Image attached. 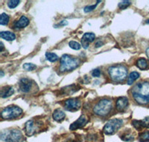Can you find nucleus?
Instances as JSON below:
<instances>
[{"mask_svg":"<svg viewBox=\"0 0 149 142\" xmlns=\"http://www.w3.org/2000/svg\"><path fill=\"white\" fill-rule=\"evenodd\" d=\"M92 75L94 77H99L101 76V71L99 69H95L92 72Z\"/></svg>","mask_w":149,"mask_h":142,"instance_id":"obj_29","label":"nucleus"},{"mask_svg":"<svg viewBox=\"0 0 149 142\" xmlns=\"http://www.w3.org/2000/svg\"><path fill=\"white\" fill-rule=\"evenodd\" d=\"M81 64V61L77 58L72 57L70 55H63L61 58L60 71L69 72L76 69Z\"/></svg>","mask_w":149,"mask_h":142,"instance_id":"obj_2","label":"nucleus"},{"mask_svg":"<svg viewBox=\"0 0 149 142\" xmlns=\"http://www.w3.org/2000/svg\"><path fill=\"white\" fill-rule=\"evenodd\" d=\"M130 4H131V2L130 1H127V0L126 1H122L119 3V8L120 9H125L128 6H130Z\"/></svg>","mask_w":149,"mask_h":142,"instance_id":"obj_28","label":"nucleus"},{"mask_svg":"<svg viewBox=\"0 0 149 142\" xmlns=\"http://www.w3.org/2000/svg\"><path fill=\"white\" fill-rule=\"evenodd\" d=\"M52 117L55 121L61 122L66 117V115L63 111L60 110V109H56L52 114Z\"/></svg>","mask_w":149,"mask_h":142,"instance_id":"obj_16","label":"nucleus"},{"mask_svg":"<svg viewBox=\"0 0 149 142\" xmlns=\"http://www.w3.org/2000/svg\"><path fill=\"white\" fill-rule=\"evenodd\" d=\"M29 20L28 19V17L23 15L19 18V20L18 21L15 22V23L14 25V27L15 29H23V28L26 27L27 25H29Z\"/></svg>","mask_w":149,"mask_h":142,"instance_id":"obj_15","label":"nucleus"},{"mask_svg":"<svg viewBox=\"0 0 149 142\" xmlns=\"http://www.w3.org/2000/svg\"><path fill=\"white\" fill-rule=\"evenodd\" d=\"M113 108L112 101L108 99H103L98 102L96 105L93 107V112L98 116L105 117L111 111Z\"/></svg>","mask_w":149,"mask_h":142,"instance_id":"obj_4","label":"nucleus"},{"mask_svg":"<svg viewBox=\"0 0 149 142\" xmlns=\"http://www.w3.org/2000/svg\"><path fill=\"white\" fill-rule=\"evenodd\" d=\"M139 140L140 142L149 141V131L141 133L139 136Z\"/></svg>","mask_w":149,"mask_h":142,"instance_id":"obj_23","label":"nucleus"},{"mask_svg":"<svg viewBox=\"0 0 149 142\" xmlns=\"http://www.w3.org/2000/svg\"><path fill=\"white\" fill-rule=\"evenodd\" d=\"M0 136L1 140L5 142H19L22 138V134L18 129H10L2 131Z\"/></svg>","mask_w":149,"mask_h":142,"instance_id":"obj_5","label":"nucleus"},{"mask_svg":"<svg viewBox=\"0 0 149 142\" xmlns=\"http://www.w3.org/2000/svg\"><path fill=\"white\" fill-rule=\"evenodd\" d=\"M108 73L113 82H122L127 77V69L123 65H116L109 68Z\"/></svg>","mask_w":149,"mask_h":142,"instance_id":"obj_3","label":"nucleus"},{"mask_svg":"<svg viewBox=\"0 0 149 142\" xmlns=\"http://www.w3.org/2000/svg\"><path fill=\"white\" fill-rule=\"evenodd\" d=\"M69 46H70V48H72V49H75V50H79V49H81V44H80L79 43L73 41H70V42L69 43Z\"/></svg>","mask_w":149,"mask_h":142,"instance_id":"obj_25","label":"nucleus"},{"mask_svg":"<svg viewBox=\"0 0 149 142\" xmlns=\"http://www.w3.org/2000/svg\"><path fill=\"white\" fill-rule=\"evenodd\" d=\"M0 37L2 39H5L8 41H12L15 40L16 35L13 32H10L7 31V32H0Z\"/></svg>","mask_w":149,"mask_h":142,"instance_id":"obj_17","label":"nucleus"},{"mask_svg":"<svg viewBox=\"0 0 149 142\" xmlns=\"http://www.w3.org/2000/svg\"><path fill=\"white\" fill-rule=\"evenodd\" d=\"M99 2H101V1H97V2L95 4V5H87V6H86V7L84 8V11L85 13H88V12L92 11H93L95 8H96V6L98 5V3H99Z\"/></svg>","mask_w":149,"mask_h":142,"instance_id":"obj_27","label":"nucleus"},{"mask_svg":"<svg viewBox=\"0 0 149 142\" xmlns=\"http://www.w3.org/2000/svg\"><path fill=\"white\" fill-rule=\"evenodd\" d=\"M86 122H87V118L86 117V116L81 115L76 121H74L73 124L70 125V130H75L79 128H81L86 124Z\"/></svg>","mask_w":149,"mask_h":142,"instance_id":"obj_13","label":"nucleus"},{"mask_svg":"<svg viewBox=\"0 0 149 142\" xmlns=\"http://www.w3.org/2000/svg\"><path fill=\"white\" fill-rule=\"evenodd\" d=\"M22 67H23V69L25 70L31 71L34 70V69H36V68H37V66H36L35 64H31V63H26V64H23Z\"/></svg>","mask_w":149,"mask_h":142,"instance_id":"obj_24","label":"nucleus"},{"mask_svg":"<svg viewBox=\"0 0 149 142\" xmlns=\"http://www.w3.org/2000/svg\"><path fill=\"white\" fill-rule=\"evenodd\" d=\"M22 114V109L18 106L11 105L6 107L1 112V117L2 119L10 120L19 117Z\"/></svg>","mask_w":149,"mask_h":142,"instance_id":"obj_6","label":"nucleus"},{"mask_svg":"<svg viewBox=\"0 0 149 142\" xmlns=\"http://www.w3.org/2000/svg\"><path fill=\"white\" fill-rule=\"evenodd\" d=\"M39 124L37 123V121H35L34 120H30L26 122V126H25V129H26V132L27 135L31 136L32 135H34L36 131H37V129H39Z\"/></svg>","mask_w":149,"mask_h":142,"instance_id":"obj_9","label":"nucleus"},{"mask_svg":"<svg viewBox=\"0 0 149 142\" xmlns=\"http://www.w3.org/2000/svg\"><path fill=\"white\" fill-rule=\"evenodd\" d=\"M46 59L48 61H49L50 62H55V61H58L59 59V58L55 53H49V52H47L46 53Z\"/></svg>","mask_w":149,"mask_h":142,"instance_id":"obj_21","label":"nucleus"},{"mask_svg":"<svg viewBox=\"0 0 149 142\" xmlns=\"http://www.w3.org/2000/svg\"><path fill=\"white\" fill-rule=\"evenodd\" d=\"M19 1V0H10L7 2V5L10 8H15L17 6H18Z\"/></svg>","mask_w":149,"mask_h":142,"instance_id":"obj_26","label":"nucleus"},{"mask_svg":"<svg viewBox=\"0 0 149 142\" xmlns=\"http://www.w3.org/2000/svg\"><path fill=\"white\" fill-rule=\"evenodd\" d=\"M14 88L12 87H3L1 90V97L2 98H6L8 96H11L14 93Z\"/></svg>","mask_w":149,"mask_h":142,"instance_id":"obj_18","label":"nucleus"},{"mask_svg":"<svg viewBox=\"0 0 149 142\" xmlns=\"http://www.w3.org/2000/svg\"><path fill=\"white\" fill-rule=\"evenodd\" d=\"M19 89L24 93H29L32 87V81L28 78H22L19 82Z\"/></svg>","mask_w":149,"mask_h":142,"instance_id":"obj_10","label":"nucleus"},{"mask_svg":"<svg viewBox=\"0 0 149 142\" xmlns=\"http://www.w3.org/2000/svg\"><path fill=\"white\" fill-rule=\"evenodd\" d=\"M0 45H1V49H0V51H1V52H2V50H3V49H4L3 43H2V42L0 43Z\"/></svg>","mask_w":149,"mask_h":142,"instance_id":"obj_32","label":"nucleus"},{"mask_svg":"<svg viewBox=\"0 0 149 142\" xmlns=\"http://www.w3.org/2000/svg\"><path fill=\"white\" fill-rule=\"evenodd\" d=\"M95 38V34H93V33H85L84 34L82 37L81 39V45L84 49H87L89 46V44L90 43L93 42Z\"/></svg>","mask_w":149,"mask_h":142,"instance_id":"obj_11","label":"nucleus"},{"mask_svg":"<svg viewBox=\"0 0 149 142\" xmlns=\"http://www.w3.org/2000/svg\"><path fill=\"white\" fill-rule=\"evenodd\" d=\"M67 24H68L67 21L63 20V21H61V22H60V23L58 24V25H67Z\"/></svg>","mask_w":149,"mask_h":142,"instance_id":"obj_31","label":"nucleus"},{"mask_svg":"<svg viewBox=\"0 0 149 142\" xmlns=\"http://www.w3.org/2000/svg\"><path fill=\"white\" fill-rule=\"evenodd\" d=\"M136 67L139 69L143 70H146L148 67V61L146 58H141L136 61Z\"/></svg>","mask_w":149,"mask_h":142,"instance_id":"obj_19","label":"nucleus"},{"mask_svg":"<svg viewBox=\"0 0 149 142\" xmlns=\"http://www.w3.org/2000/svg\"><path fill=\"white\" fill-rule=\"evenodd\" d=\"M146 23L149 24V20H146Z\"/></svg>","mask_w":149,"mask_h":142,"instance_id":"obj_35","label":"nucleus"},{"mask_svg":"<svg viewBox=\"0 0 149 142\" xmlns=\"http://www.w3.org/2000/svg\"><path fill=\"white\" fill-rule=\"evenodd\" d=\"M65 108L67 111H77L81 108V103L78 99L74 98V99H70L67 100L65 102Z\"/></svg>","mask_w":149,"mask_h":142,"instance_id":"obj_8","label":"nucleus"},{"mask_svg":"<svg viewBox=\"0 0 149 142\" xmlns=\"http://www.w3.org/2000/svg\"><path fill=\"white\" fill-rule=\"evenodd\" d=\"M122 124H123V121L121 119H111V120H108L107 124H105L103 131L106 135H112V134L115 133L117 130H119L122 127Z\"/></svg>","mask_w":149,"mask_h":142,"instance_id":"obj_7","label":"nucleus"},{"mask_svg":"<svg viewBox=\"0 0 149 142\" xmlns=\"http://www.w3.org/2000/svg\"><path fill=\"white\" fill-rule=\"evenodd\" d=\"M128 105V100L127 97L125 96H121L117 99L116 103V107L117 111L119 112H124L127 108Z\"/></svg>","mask_w":149,"mask_h":142,"instance_id":"obj_12","label":"nucleus"},{"mask_svg":"<svg viewBox=\"0 0 149 142\" xmlns=\"http://www.w3.org/2000/svg\"><path fill=\"white\" fill-rule=\"evenodd\" d=\"M139 77V73H137V72L134 71V72H132V73H130L128 76V79H127V84H128L129 85H132L133 83H134L136 80Z\"/></svg>","mask_w":149,"mask_h":142,"instance_id":"obj_20","label":"nucleus"},{"mask_svg":"<svg viewBox=\"0 0 149 142\" xmlns=\"http://www.w3.org/2000/svg\"><path fill=\"white\" fill-rule=\"evenodd\" d=\"M134 101L139 105L149 104V82H139L131 89Z\"/></svg>","mask_w":149,"mask_h":142,"instance_id":"obj_1","label":"nucleus"},{"mask_svg":"<svg viewBox=\"0 0 149 142\" xmlns=\"http://www.w3.org/2000/svg\"><path fill=\"white\" fill-rule=\"evenodd\" d=\"M103 44H104V43L102 42V41H98L96 43H95V47L98 48V47H101V46H102Z\"/></svg>","mask_w":149,"mask_h":142,"instance_id":"obj_30","label":"nucleus"},{"mask_svg":"<svg viewBox=\"0 0 149 142\" xmlns=\"http://www.w3.org/2000/svg\"><path fill=\"white\" fill-rule=\"evenodd\" d=\"M132 124L133 126L138 130H140V129H142L144 127L149 128V117H146V118H144L142 120H134L132 121Z\"/></svg>","mask_w":149,"mask_h":142,"instance_id":"obj_14","label":"nucleus"},{"mask_svg":"<svg viewBox=\"0 0 149 142\" xmlns=\"http://www.w3.org/2000/svg\"><path fill=\"white\" fill-rule=\"evenodd\" d=\"M9 22V16L5 13H2L0 16V24L2 25H8Z\"/></svg>","mask_w":149,"mask_h":142,"instance_id":"obj_22","label":"nucleus"},{"mask_svg":"<svg viewBox=\"0 0 149 142\" xmlns=\"http://www.w3.org/2000/svg\"><path fill=\"white\" fill-rule=\"evenodd\" d=\"M4 76V72L2 70H1V77Z\"/></svg>","mask_w":149,"mask_h":142,"instance_id":"obj_34","label":"nucleus"},{"mask_svg":"<svg viewBox=\"0 0 149 142\" xmlns=\"http://www.w3.org/2000/svg\"><path fill=\"white\" fill-rule=\"evenodd\" d=\"M146 54H147L148 57L149 58V48H148V49H146Z\"/></svg>","mask_w":149,"mask_h":142,"instance_id":"obj_33","label":"nucleus"}]
</instances>
